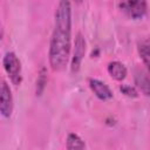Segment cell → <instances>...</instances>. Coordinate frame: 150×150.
<instances>
[{
    "mask_svg": "<svg viewBox=\"0 0 150 150\" xmlns=\"http://www.w3.org/2000/svg\"><path fill=\"white\" fill-rule=\"evenodd\" d=\"M71 33V6L69 0H60L55 12V26L49 43V63L53 70H62L69 59Z\"/></svg>",
    "mask_w": 150,
    "mask_h": 150,
    "instance_id": "6da1fadb",
    "label": "cell"
},
{
    "mask_svg": "<svg viewBox=\"0 0 150 150\" xmlns=\"http://www.w3.org/2000/svg\"><path fill=\"white\" fill-rule=\"evenodd\" d=\"M76 1H81V0H76Z\"/></svg>",
    "mask_w": 150,
    "mask_h": 150,
    "instance_id": "4fadbf2b",
    "label": "cell"
},
{
    "mask_svg": "<svg viewBox=\"0 0 150 150\" xmlns=\"http://www.w3.org/2000/svg\"><path fill=\"white\" fill-rule=\"evenodd\" d=\"M137 48H138V54H139L144 66L146 67L148 73L150 74V36L141 40L138 42Z\"/></svg>",
    "mask_w": 150,
    "mask_h": 150,
    "instance_id": "ba28073f",
    "label": "cell"
},
{
    "mask_svg": "<svg viewBox=\"0 0 150 150\" xmlns=\"http://www.w3.org/2000/svg\"><path fill=\"white\" fill-rule=\"evenodd\" d=\"M45 84H46V74H45V68H42L36 81V95H41L45 88Z\"/></svg>",
    "mask_w": 150,
    "mask_h": 150,
    "instance_id": "8fae6325",
    "label": "cell"
},
{
    "mask_svg": "<svg viewBox=\"0 0 150 150\" xmlns=\"http://www.w3.org/2000/svg\"><path fill=\"white\" fill-rule=\"evenodd\" d=\"M84 53H86V41L84 38L82 36L81 33H77L76 38H75V42H74V52H73V56H71V62H70V68L73 73L79 71L82 60L84 57Z\"/></svg>",
    "mask_w": 150,
    "mask_h": 150,
    "instance_id": "277c9868",
    "label": "cell"
},
{
    "mask_svg": "<svg viewBox=\"0 0 150 150\" xmlns=\"http://www.w3.org/2000/svg\"><path fill=\"white\" fill-rule=\"evenodd\" d=\"M150 74L141 69L135 71V84L145 96H150Z\"/></svg>",
    "mask_w": 150,
    "mask_h": 150,
    "instance_id": "52a82bcc",
    "label": "cell"
},
{
    "mask_svg": "<svg viewBox=\"0 0 150 150\" xmlns=\"http://www.w3.org/2000/svg\"><path fill=\"white\" fill-rule=\"evenodd\" d=\"M2 64L12 83L14 86H19L22 81V71H21V62L18 59V56L13 52H7L2 59Z\"/></svg>",
    "mask_w": 150,
    "mask_h": 150,
    "instance_id": "7a4b0ae2",
    "label": "cell"
},
{
    "mask_svg": "<svg viewBox=\"0 0 150 150\" xmlns=\"http://www.w3.org/2000/svg\"><path fill=\"white\" fill-rule=\"evenodd\" d=\"M0 111L4 117H9L13 111V96L8 84L2 81L0 89Z\"/></svg>",
    "mask_w": 150,
    "mask_h": 150,
    "instance_id": "5b68a950",
    "label": "cell"
},
{
    "mask_svg": "<svg viewBox=\"0 0 150 150\" xmlns=\"http://www.w3.org/2000/svg\"><path fill=\"white\" fill-rule=\"evenodd\" d=\"M108 73L115 80L122 81L127 76V68L122 62L112 61V62H109V64H108Z\"/></svg>",
    "mask_w": 150,
    "mask_h": 150,
    "instance_id": "9c48e42d",
    "label": "cell"
},
{
    "mask_svg": "<svg viewBox=\"0 0 150 150\" xmlns=\"http://www.w3.org/2000/svg\"><path fill=\"white\" fill-rule=\"evenodd\" d=\"M89 87L91 91L95 94V96L101 101H108L112 97V93L110 88L104 82L97 79H89Z\"/></svg>",
    "mask_w": 150,
    "mask_h": 150,
    "instance_id": "8992f818",
    "label": "cell"
},
{
    "mask_svg": "<svg viewBox=\"0 0 150 150\" xmlns=\"http://www.w3.org/2000/svg\"><path fill=\"white\" fill-rule=\"evenodd\" d=\"M120 8L131 19H141L146 13V0H121Z\"/></svg>",
    "mask_w": 150,
    "mask_h": 150,
    "instance_id": "3957f363",
    "label": "cell"
},
{
    "mask_svg": "<svg viewBox=\"0 0 150 150\" xmlns=\"http://www.w3.org/2000/svg\"><path fill=\"white\" fill-rule=\"evenodd\" d=\"M67 149L69 150H73V149H84L86 148V144L84 142L82 141V138L77 135V134H74V132H70L67 137Z\"/></svg>",
    "mask_w": 150,
    "mask_h": 150,
    "instance_id": "30bf717a",
    "label": "cell"
},
{
    "mask_svg": "<svg viewBox=\"0 0 150 150\" xmlns=\"http://www.w3.org/2000/svg\"><path fill=\"white\" fill-rule=\"evenodd\" d=\"M120 90L122 91V94H124L125 96H129V97H137V95H138L136 89L128 84H122L120 87Z\"/></svg>",
    "mask_w": 150,
    "mask_h": 150,
    "instance_id": "7c38bea8",
    "label": "cell"
}]
</instances>
